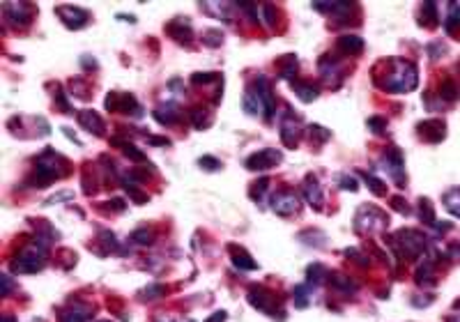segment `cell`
Listing matches in <instances>:
<instances>
[{
  "mask_svg": "<svg viewBox=\"0 0 460 322\" xmlns=\"http://www.w3.org/2000/svg\"><path fill=\"white\" fill-rule=\"evenodd\" d=\"M44 258H46V251L44 249H35V246H30L21 253V258L16 260V267L21 272H37V269L44 265Z\"/></svg>",
  "mask_w": 460,
  "mask_h": 322,
  "instance_id": "6da1fadb",
  "label": "cell"
},
{
  "mask_svg": "<svg viewBox=\"0 0 460 322\" xmlns=\"http://www.w3.org/2000/svg\"><path fill=\"white\" fill-rule=\"evenodd\" d=\"M279 161H281V152H276V150H263V152H258V155H253L251 159L246 161V168H251V170H260V168L276 166Z\"/></svg>",
  "mask_w": 460,
  "mask_h": 322,
  "instance_id": "7a4b0ae2",
  "label": "cell"
},
{
  "mask_svg": "<svg viewBox=\"0 0 460 322\" xmlns=\"http://www.w3.org/2000/svg\"><path fill=\"white\" fill-rule=\"evenodd\" d=\"M60 18L65 21L69 28H81V25L88 21V14L83 12V9H72V7H60L58 9Z\"/></svg>",
  "mask_w": 460,
  "mask_h": 322,
  "instance_id": "3957f363",
  "label": "cell"
},
{
  "mask_svg": "<svg viewBox=\"0 0 460 322\" xmlns=\"http://www.w3.org/2000/svg\"><path fill=\"white\" fill-rule=\"evenodd\" d=\"M78 120H81V125H83L88 132L97 134V136H102L104 134V122L99 120V115L92 113V111H83V113L78 115Z\"/></svg>",
  "mask_w": 460,
  "mask_h": 322,
  "instance_id": "277c9868",
  "label": "cell"
},
{
  "mask_svg": "<svg viewBox=\"0 0 460 322\" xmlns=\"http://www.w3.org/2000/svg\"><path fill=\"white\" fill-rule=\"evenodd\" d=\"M419 134H424L431 143H437L440 138L444 136V125L442 122H424V125H419Z\"/></svg>",
  "mask_w": 460,
  "mask_h": 322,
  "instance_id": "5b68a950",
  "label": "cell"
},
{
  "mask_svg": "<svg viewBox=\"0 0 460 322\" xmlns=\"http://www.w3.org/2000/svg\"><path fill=\"white\" fill-rule=\"evenodd\" d=\"M272 207L279 212V214H290V212H297L299 203L295 196H276L272 200Z\"/></svg>",
  "mask_w": 460,
  "mask_h": 322,
  "instance_id": "8992f818",
  "label": "cell"
},
{
  "mask_svg": "<svg viewBox=\"0 0 460 322\" xmlns=\"http://www.w3.org/2000/svg\"><path fill=\"white\" fill-rule=\"evenodd\" d=\"M304 189H306V198H308V203H311L315 209L322 207V193H320V184H317L315 179H313V177L306 179Z\"/></svg>",
  "mask_w": 460,
  "mask_h": 322,
  "instance_id": "52a82bcc",
  "label": "cell"
},
{
  "mask_svg": "<svg viewBox=\"0 0 460 322\" xmlns=\"http://www.w3.org/2000/svg\"><path fill=\"white\" fill-rule=\"evenodd\" d=\"M338 46L343 48V51H352V53H359V51H361V48H364V42H361V39H359V37H341V39H338Z\"/></svg>",
  "mask_w": 460,
  "mask_h": 322,
  "instance_id": "ba28073f",
  "label": "cell"
},
{
  "mask_svg": "<svg viewBox=\"0 0 460 322\" xmlns=\"http://www.w3.org/2000/svg\"><path fill=\"white\" fill-rule=\"evenodd\" d=\"M249 299H251V304H256V309L267 311V306H272V297L267 293H263V290H251Z\"/></svg>",
  "mask_w": 460,
  "mask_h": 322,
  "instance_id": "9c48e42d",
  "label": "cell"
},
{
  "mask_svg": "<svg viewBox=\"0 0 460 322\" xmlns=\"http://www.w3.org/2000/svg\"><path fill=\"white\" fill-rule=\"evenodd\" d=\"M233 263L237 265L239 269H244V272H251V269H256V263H253L251 258L246 256L244 251H239V253H235V256H233Z\"/></svg>",
  "mask_w": 460,
  "mask_h": 322,
  "instance_id": "30bf717a",
  "label": "cell"
},
{
  "mask_svg": "<svg viewBox=\"0 0 460 322\" xmlns=\"http://www.w3.org/2000/svg\"><path fill=\"white\" fill-rule=\"evenodd\" d=\"M295 90H297V95L304 99V102H311V99H315L317 97V88H313V85L308 83H302V85H293Z\"/></svg>",
  "mask_w": 460,
  "mask_h": 322,
  "instance_id": "8fae6325",
  "label": "cell"
},
{
  "mask_svg": "<svg viewBox=\"0 0 460 322\" xmlns=\"http://www.w3.org/2000/svg\"><path fill=\"white\" fill-rule=\"evenodd\" d=\"M308 276H311L313 283H320V281L327 276V272H324V267H320V265H315V267H311V272H308Z\"/></svg>",
  "mask_w": 460,
  "mask_h": 322,
  "instance_id": "7c38bea8",
  "label": "cell"
},
{
  "mask_svg": "<svg viewBox=\"0 0 460 322\" xmlns=\"http://www.w3.org/2000/svg\"><path fill=\"white\" fill-rule=\"evenodd\" d=\"M366 184L371 186V189L375 191V193H384V191H387V189H384L382 182H380V179H375L373 175H368V177H366Z\"/></svg>",
  "mask_w": 460,
  "mask_h": 322,
  "instance_id": "4fadbf2b",
  "label": "cell"
},
{
  "mask_svg": "<svg viewBox=\"0 0 460 322\" xmlns=\"http://www.w3.org/2000/svg\"><path fill=\"white\" fill-rule=\"evenodd\" d=\"M200 166L209 168V170H214V168H219L221 163H219V161H214V157H203V159H200Z\"/></svg>",
  "mask_w": 460,
  "mask_h": 322,
  "instance_id": "5bb4252c",
  "label": "cell"
},
{
  "mask_svg": "<svg viewBox=\"0 0 460 322\" xmlns=\"http://www.w3.org/2000/svg\"><path fill=\"white\" fill-rule=\"evenodd\" d=\"M214 74H196V76L191 78L193 83H207V81H214Z\"/></svg>",
  "mask_w": 460,
  "mask_h": 322,
  "instance_id": "9a60e30c",
  "label": "cell"
},
{
  "mask_svg": "<svg viewBox=\"0 0 460 322\" xmlns=\"http://www.w3.org/2000/svg\"><path fill=\"white\" fill-rule=\"evenodd\" d=\"M134 239H136V242H141V244H148L150 239V235H145V230H136V233H134Z\"/></svg>",
  "mask_w": 460,
  "mask_h": 322,
  "instance_id": "2e32d148",
  "label": "cell"
},
{
  "mask_svg": "<svg viewBox=\"0 0 460 322\" xmlns=\"http://www.w3.org/2000/svg\"><path fill=\"white\" fill-rule=\"evenodd\" d=\"M368 127H371L373 132H382L384 125H382V118H373L371 122H368Z\"/></svg>",
  "mask_w": 460,
  "mask_h": 322,
  "instance_id": "e0dca14e",
  "label": "cell"
},
{
  "mask_svg": "<svg viewBox=\"0 0 460 322\" xmlns=\"http://www.w3.org/2000/svg\"><path fill=\"white\" fill-rule=\"evenodd\" d=\"M442 95L447 97V99H456V88H451V83H447L442 88Z\"/></svg>",
  "mask_w": 460,
  "mask_h": 322,
  "instance_id": "ac0fdd59",
  "label": "cell"
},
{
  "mask_svg": "<svg viewBox=\"0 0 460 322\" xmlns=\"http://www.w3.org/2000/svg\"><path fill=\"white\" fill-rule=\"evenodd\" d=\"M341 184H343V189H357V182H354V179H343V182H341Z\"/></svg>",
  "mask_w": 460,
  "mask_h": 322,
  "instance_id": "d6986e66",
  "label": "cell"
},
{
  "mask_svg": "<svg viewBox=\"0 0 460 322\" xmlns=\"http://www.w3.org/2000/svg\"><path fill=\"white\" fill-rule=\"evenodd\" d=\"M394 207H396V209H403V212H407V203H403L401 198H394Z\"/></svg>",
  "mask_w": 460,
  "mask_h": 322,
  "instance_id": "ffe728a7",
  "label": "cell"
},
{
  "mask_svg": "<svg viewBox=\"0 0 460 322\" xmlns=\"http://www.w3.org/2000/svg\"><path fill=\"white\" fill-rule=\"evenodd\" d=\"M223 320H226V313L221 311V313H214V318H209L207 322H223Z\"/></svg>",
  "mask_w": 460,
  "mask_h": 322,
  "instance_id": "44dd1931",
  "label": "cell"
},
{
  "mask_svg": "<svg viewBox=\"0 0 460 322\" xmlns=\"http://www.w3.org/2000/svg\"><path fill=\"white\" fill-rule=\"evenodd\" d=\"M2 322H14V320H12V318H5V320H2Z\"/></svg>",
  "mask_w": 460,
  "mask_h": 322,
  "instance_id": "7402d4cb",
  "label": "cell"
}]
</instances>
